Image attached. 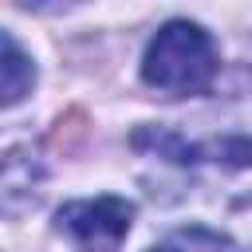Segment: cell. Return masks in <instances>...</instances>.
<instances>
[{
	"mask_svg": "<svg viewBox=\"0 0 252 252\" xmlns=\"http://www.w3.org/2000/svg\"><path fill=\"white\" fill-rule=\"evenodd\" d=\"M142 79L169 94H205L217 79V43L213 35L193 20H169L154 32L146 55H142Z\"/></svg>",
	"mask_w": 252,
	"mask_h": 252,
	"instance_id": "6da1fadb",
	"label": "cell"
},
{
	"mask_svg": "<svg viewBox=\"0 0 252 252\" xmlns=\"http://www.w3.org/2000/svg\"><path fill=\"white\" fill-rule=\"evenodd\" d=\"M59 232H67L83 252H114L130 224H134V205L122 197H91V201H67L55 217Z\"/></svg>",
	"mask_w": 252,
	"mask_h": 252,
	"instance_id": "7a4b0ae2",
	"label": "cell"
},
{
	"mask_svg": "<svg viewBox=\"0 0 252 252\" xmlns=\"http://www.w3.org/2000/svg\"><path fill=\"white\" fill-rule=\"evenodd\" d=\"M32 83H35V67H32V59L20 51L16 35L4 32V106H16V102L32 91Z\"/></svg>",
	"mask_w": 252,
	"mask_h": 252,
	"instance_id": "3957f363",
	"label": "cell"
},
{
	"mask_svg": "<svg viewBox=\"0 0 252 252\" xmlns=\"http://www.w3.org/2000/svg\"><path fill=\"white\" fill-rule=\"evenodd\" d=\"M150 252H177V248H150Z\"/></svg>",
	"mask_w": 252,
	"mask_h": 252,
	"instance_id": "277c9868",
	"label": "cell"
}]
</instances>
